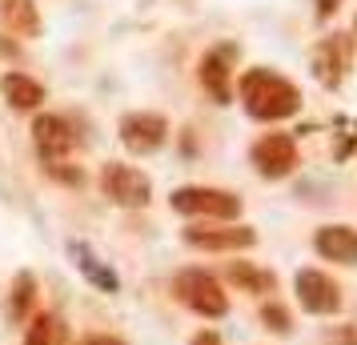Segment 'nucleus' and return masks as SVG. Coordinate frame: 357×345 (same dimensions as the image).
<instances>
[{"mask_svg":"<svg viewBox=\"0 0 357 345\" xmlns=\"http://www.w3.org/2000/svg\"><path fill=\"white\" fill-rule=\"evenodd\" d=\"M241 100L253 121H285L301 109L297 84L285 81L273 68H249L241 77Z\"/></svg>","mask_w":357,"mask_h":345,"instance_id":"obj_1","label":"nucleus"},{"mask_svg":"<svg viewBox=\"0 0 357 345\" xmlns=\"http://www.w3.org/2000/svg\"><path fill=\"white\" fill-rule=\"evenodd\" d=\"M173 289H177L181 301H185L193 313H201V317H225V309H229L225 289H221L217 277H209L205 269H185Z\"/></svg>","mask_w":357,"mask_h":345,"instance_id":"obj_2","label":"nucleus"},{"mask_svg":"<svg viewBox=\"0 0 357 345\" xmlns=\"http://www.w3.org/2000/svg\"><path fill=\"white\" fill-rule=\"evenodd\" d=\"M173 209L189 217H221V221H233L241 213V197H233L225 189H201V185H185L173 193Z\"/></svg>","mask_w":357,"mask_h":345,"instance_id":"obj_3","label":"nucleus"},{"mask_svg":"<svg viewBox=\"0 0 357 345\" xmlns=\"http://www.w3.org/2000/svg\"><path fill=\"white\" fill-rule=\"evenodd\" d=\"M253 164H257L261 177H289L293 164H297V145H293V137L285 132H269V137H261L257 145H253Z\"/></svg>","mask_w":357,"mask_h":345,"instance_id":"obj_4","label":"nucleus"},{"mask_svg":"<svg viewBox=\"0 0 357 345\" xmlns=\"http://www.w3.org/2000/svg\"><path fill=\"white\" fill-rule=\"evenodd\" d=\"M105 193L116 201V205H129V209H141L153 197V185L141 169H129V164H109L105 169Z\"/></svg>","mask_w":357,"mask_h":345,"instance_id":"obj_5","label":"nucleus"},{"mask_svg":"<svg viewBox=\"0 0 357 345\" xmlns=\"http://www.w3.org/2000/svg\"><path fill=\"white\" fill-rule=\"evenodd\" d=\"M165 137H169V125L157 113H129L121 121V141L132 153H157L165 145Z\"/></svg>","mask_w":357,"mask_h":345,"instance_id":"obj_6","label":"nucleus"},{"mask_svg":"<svg viewBox=\"0 0 357 345\" xmlns=\"http://www.w3.org/2000/svg\"><path fill=\"white\" fill-rule=\"evenodd\" d=\"M297 297L309 313H337L341 309V289L333 277H325L317 269H301L297 273Z\"/></svg>","mask_w":357,"mask_h":345,"instance_id":"obj_7","label":"nucleus"},{"mask_svg":"<svg viewBox=\"0 0 357 345\" xmlns=\"http://www.w3.org/2000/svg\"><path fill=\"white\" fill-rule=\"evenodd\" d=\"M345 68H349V40L345 36H329L317 45L313 52V72H317V81L325 89H337L341 77H345Z\"/></svg>","mask_w":357,"mask_h":345,"instance_id":"obj_8","label":"nucleus"},{"mask_svg":"<svg viewBox=\"0 0 357 345\" xmlns=\"http://www.w3.org/2000/svg\"><path fill=\"white\" fill-rule=\"evenodd\" d=\"M313 245L325 261H341V265H357V229L349 225H325L317 229Z\"/></svg>","mask_w":357,"mask_h":345,"instance_id":"obj_9","label":"nucleus"},{"mask_svg":"<svg viewBox=\"0 0 357 345\" xmlns=\"http://www.w3.org/2000/svg\"><path fill=\"white\" fill-rule=\"evenodd\" d=\"M36 148L45 153V161H61L73 153V129L65 116H40L36 121Z\"/></svg>","mask_w":357,"mask_h":345,"instance_id":"obj_10","label":"nucleus"},{"mask_svg":"<svg viewBox=\"0 0 357 345\" xmlns=\"http://www.w3.org/2000/svg\"><path fill=\"white\" fill-rule=\"evenodd\" d=\"M185 241L197 249H249L257 233L249 225H229V229H185Z\"/></svg>","mask_w":357,"mask_h":345,"instance_id":"obj_11","label":"nucleus"},{"mask_svg":"<svg viewBox=\"0 0 357 345\" xmlns=\"http://www.w3.org/2000/svg\"><path fill=\"white\" fill-rule=\"evenodd\" d=\"M229 61H233V45L205 52V61H201V84H205L209 97L221 100V105L233 97V89H229Z\"/></svg>","mask_w":357,"mask_h":345,"instance_id":"obj_12","label":"nucleus"},{"mask_svg":"<svg viewBox=\"0 0 357 345\" xmlns=\"http://www.w3.org/2000/svg\"><path fill=\"white\" fill-rule=\"evenodd\" d=\"M0 24L13 29V33H20V36H33L36 29H40L36 8L29 0H0Z\"/></svg>","mask_w":357,"mask_h":345,"instance_id":"obj_13","label":"nucleus"},{"mask_svg":"<svg viewBox=\"0 0 357 345\" xmlns=\"http://www.w3.org/2000/svg\"><path fill=\"white\" fill-rule=\"evenodd\" d=\"M4 97H8V105L13 109H36L40 100H45V89L33 81V77H20V72H8L4 77Z\"/></svg>","mask_w":357,"mask_h":345,"instance_id":"obj_14","label":"nucleus"},{"mask_svg":"<svg viewBox=\"0 0 357 345\" xmlns=\"http://www.w3.org/2000/svg\"><path fill=\"white\" fill-rule=\"evenodd\" d=\"M229 281L249 289V293H269L273 289V273H261V269H253V265H245V261L229 265Z\"/></svg>","mask_w":357,"mask_h":345,"instance_id":"obj_15","label":"nucleus"},{"mask_svg":"<svg viewBox=\"0 0 357 345\" xmlns=\"http://www.w3.org/2000/svg\"><path fill=\"white\" fill-rule=\"evenodd\" d=\"M33 277H29V273H20L17 277V289H13V317H17V321H24V313H29V301H33Z\"/></svg>","mask_w":357,"mask_h":345,"instance_id":"obj_16","label":"nucleus"},{"mask_svg":"<svg viewBox=\"0 0 357 345\" xmlns=\"http://www.w3.org/2000/svg\"><path fill=\"white\" fill-rule=\"evenodd\" d=\"M77 257H81V269H84V273H89L93 281H100L105 289H116V277L109 273V269H105V265H97V261H93V253H89V249H81V245H77Z\"/></svg>","mask_w":357,"mask_h":345,"instance_id":"obj_17","label":"nucleus"},{"mask_svg":"<svg viewBox=\"0 0 357 345\" xmlns=\"http://www.w3.org/2000/svg\"><path fill=\"white\" fill-rule=\"evenodd\" d=\"M24 345H56V321L52 317H36Z\"/></svg>","mask_w":357,"mask_h":345,"instance_id":"obj_18","label":"nucleus"},{"mask_svg":"<svg viewBox=\"0 0 357 345\" xmlns=\"http://www.w3.org/2000/svg\"><path fill=\"white\" fill-rule=\"evenodd\" d=\"M261 317H265V325H269V329H277V333H289V313L281 309V305H273V301H269V305L261 309Z\"/></svg>","mask_w":357,"mask_h":345,"instance_id":"obj_19","label":"nucleus"},{"mask_svg":"<svg viewBox=\"0 0 357 345\" xmlns=\"http://www.w3.org/2000/svg\"><path fill=\"white\" fill-rule=\"evenodd\" d=\"M337 4H341V0H317V17L329 20L333 13H337Z\"/></svg>","mask_w":357,"mask_h":345,"instance_id":"obj_20","label":"nucleus"},{"mask_svg":"<svg viewBox=\"0 0 357 345\" xmlns=\"http://www.w3.org/2000/svg\"><path fill=\"white\" fill-rule=\"evenodd\" d=\"M193 345H221V342H217V333H197Z\"/></svg>","mask_w":357,"mask_h":345,"instance_id":"obj_21","label":"nucleus"},{"mask_svg":"<svg viewBox=\"0 0 357 345\" xmlns=\"http://www.w3.org/2000/svg\"><path fill=\"white\" fill-rule=\"evenodd\" d=\"M81 345H121V342H116V337H84Z\"/></svg>","mask_w":357,"mask_h":345,"instance_id":"obj_22","label":"nucleus"},{"mask_svg":"<svg viewBox=\"0 0 357 345\" xmlns=\"http://www.w3.org/2000/svg\"><path fill=\"white\" fill-rule=\"evenodd\" d=\"M354 29H357V24H354Z\"/></svg>","mask_w":357,"mask_h":345,"instance_id":"obj_23","label":"nucleus"}]
</instances>
